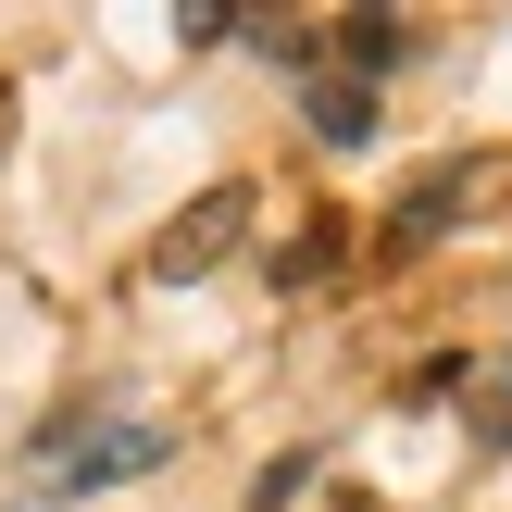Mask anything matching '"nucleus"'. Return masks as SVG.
Returning <instances> with one entry per match:
<instances>
[{
	"instance_id": "7ed1b4c3",
	"label": "nucleus",
	"mask_w": 512,
	"mask_h": 512,
	"mask_svg": "<svg viewBox=\"0 0 512 512\" xmlns=\"http://www.w3.org/2000/svg\"><path fill=\"white\" fill-rule=\"evenodd\" d=\"M313 125H325V138H363V125H375V100L350 88V75H325V88H313Z\"/></svg>"
},
{
	"instance_id": "f257e3e1",
	"label": "nucleus",
	"mask_w": 512,
	"mask_h": 512,
	"mask_svg": "<svg viewBox=\"0 0 512 512\" xmlns=\"http://www.w3.org/2000/svg\"><path fill=\"white\" fill-rule=\"evenodd\" d=\"M238 225H250V188H213V200H200V213L175 225L163 250H150V288H188L200 263H225V238H238Z\"/></svg>"
},
{
	"instance_id": "f03ea898",
	"label": "nucleus",
	"mask_w": 512,
	"mask_h": 512,
	"mask_svg": "<svg viewBox=\"0 0 512 512\" xmlns=\"http://www.w3.org/2000/svg\"><path fill=\"white\" fill-rule=\"evenodd\" d=\"M138 463H163V438H100V450H75V463L50 475V500H88V488H113V475H138Z\"/></svg>"
}]
</instances>
